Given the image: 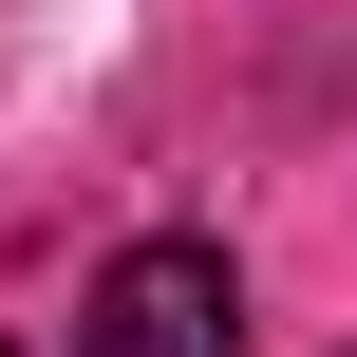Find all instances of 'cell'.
Wrapping results in <instances>:
<instances>
[{
	"mask_svg": "<svg viewBox=\"0 0 357 357\" xmlns=\"http://www.w3.org/2000/svg\"><path fill=\"white\" fill-rule=\"evenodd\" d=\"M0 357H19V339H0Z\"/></svg>",
	"mask_w": 357,
	"mask_h": 357,
	"instance_id": "obj_2",
	"label": "cell"
},
{
	"mask_svg": "<svg viewBox=\"0 0 357 357\" xmlns=\"http://www.w3.org/2000/svg\"><path fill=\"white\" fill-rule=\"evenodd\" d=\"M75 357H245V264H226V245H188V226L113 245V264H94V301H75Z\"/></svg>",
	"mask_w": 357,
	"mask_h": 357,
	"instance_id": "obj_1",
	"label": "cell"
}]
</instances>
